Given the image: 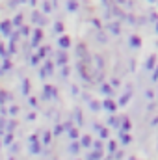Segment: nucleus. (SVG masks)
<instances>
[{
  "label": "nucleus",
  "instance_id": "obj_1",
  "mask_svg": "<svg viewBox=\"0 0 158 160\" xmlns=\"http://www.w3.org/2000/svg\"><path fill=\"white\" fill-rule=\"evenodd\" d=\"M102 108H104L106 112H110V114H116V110H117V104H116V102H114V101L108 97V99L102 102Z\"/></svg>",
  "mask_w": 158,
  "mask_h": 160
},
{
  "label": "nucleus",
  "instance_id": "obj_2",
  "mask_svg": "<svg viewBox=\"0 0 158 160\" xmlns=\"http://www.w3.org/2000/svg\"><path fill=\"white\" fill-rule=\"evenodd\" d=\"M0 32H2V36L7 38V36L11 34V22H9V21H2V22H0Z\"/></svg>",
  "mask_w": 158,
  "mask_h": 160
},
{
  "label": "nucleus",
  "instance_id": "obj_3",
  "mask_svg": "<svg viewBox=\"0 0 158 160\" xmlns=\"http://www.w3.org/2000/svg\"><path fill=\"white\" fill-rule=\"evenodd\" d=\"M41 39H43V32L37 28V30L32 34V47H37V45L41 43Z\"/></svg>",
  "mask_w": 158,
  "mask_h": 160
},
{
  "label": "nucleus",
  "instance_id": "obj_4",
  "mask_svg": "<svg viewBox=\"0 0 158 160\" xmlns=\"http://www.w3.org/2000/svg\"><path fill=\"white\" fill-rule=\"evenodd\" d=\"M58 45H60V48H62V50H67V48L71 47V39H69L67 36H62V38L58 39Z\"/></svg>",
  "mask_w": 158,
  "mask_h": 160
},
{
  "label": "nucleus",
  "instance_id": "obj_5",
  "mask_svg": "<svg viewBox=\"0 0 158 160\" xmlns=\"http://www.w3.org/2000/svg\"><path fill=\"white\" fill-rule=\"evenodd\" d=\"M56 88L52 86H45V99H56Z\"/></svg>",
  "mask_w": 158,
  "mask_h": 160
},
{
  "label": "nucleus",
  "instance_id": "obj_6",
  "mask_svg": "<svg viewBox=\"0 0 158 160\" xmlns=\"http://www.w3.org/2000/svg\"><path fill=\"white\" fill-rule=\"evenodd\" d=\"M128 45H130L132 48H140V47H141V39H140L138 36H130V38H128Z\"/></svg>",
  "mask_w": 158,
  "mask_h": 160
},
{
  "label": "nucleus",
  "instance_id": "obj_7",
  "mask_svg": "<svg viewBox=\"0 0 158 160\" xmlns=\"http://www.w3.org/2000/svg\"><path fill=\"white\" fill-rule=\"evenodd\" d=\"M155 67H156V56H149V60L145 62V69L151 71V69H155Z\"/></svg>",
  "mask_w": 158,
  "mask_h": 160
},
{
  "label": "nucleus",
  "instance_id": "obj_8",
  "mask_svg": "<svg viewBox=\"0 0 158 160\" xmlns=\"http://www.w3.org/2000/svg\"><path fill=\"white\" fill-rule=\"evenodd\" d=\"M108 32L114 34V36H119V34H121V28H119L117 22H110V24H108Z\"/></svg>",
  "mask_w": 158,
  "mask_h": 160
},
{
  "label": "nucleus",
  "instance_id": "obj_9",
  "mask_svg": "<svg viewBox=\"0 0 158 160\" xmlns=\"http://www.w3.org/2000/svg\"><path fill=\"white\" fill-rule=\"evenodd\" d=\"M101 91H102V93H104L106 97H112V95H114V89H112V84H110V86H108V84H102V86H101Z\"/></svg>",
  "mask_w": 158,
  "mask_h": 160
},
{
  "label": "nucleus",
  "instance_id": "obj_10",
  "mask_svg": "<svg viewBox=\"0 0 158 160\" xmlns=\"http://www.w3.org/2000/svg\"><path fill=\"white\" fill-rule=\"evenodd\" d=\"M32 22H36V24H45V21H43V17H41L39 13H37V11H34V13H32Z\"/></svg>",
  "mask_w": 158,
  "mask_h": 160
},
{
  "label": "nucleus",
  "instance_id": "obj_11",
  "mask_svg": "<svg viewBox=\"0 0 158 160\" xmlns=\"http://www.w3.org/2000/svg\"><path fill=\"white\" fill-rule=\"evenodd\" d=\"M89 108H91V112H101L102 104H101V102H97V101H89Z\"/></svg>",
  "mask_w": 158,
  "mask_h": 160
},
{
  "label": "nucleus",
  "instance_id": "obj_12",
  "mask_svg": "<svg viewBox=\"0 0 158 160\" xmlns=\"http://www.w3.org/2000/svg\"><path fill=\"white\" fill-rule=\"evenodd\" d=\"M130 142H132L130 134H128V132H121V143H123V145H128Z\"/></svg>",
  "mask_w": 158,
  "mask_h": 160
},
{
  "label": "nucleus",
  "instance_id": "obj_13",
  "mask_svg": "<svg viewBox=\"0 0 158 160\" xmlns=\"http://www.w3.org/2000/svg\"><path fill=\"white\" fill-rule=\"evenodd\" d=\"M130 127H132V125H130V119H123L121 121V132H128Z\"/></svg>",
  "mask_w": 158,
  "mask_h": 160
},
{
  "label": "nucleus",
  "instance_id": "obj_14",
  "mask_svg": "<svg viewBox=\"0 0 158 160\" xmlns=\"http://www.w3.org/2000/svg\"><path fill=\"white\" fill-rule=\"evenodd\" d=\"M77 9H78L77 0H67V11H77Z\"/></svg>",
  "mask_w": 158,
  "mask_h": 160
},
{
  "label": "nucleus",
  "instance_id": "obj_15",
  "mask_svg": "<svg viewBox=\"0 0 158 160\" xmlns=\"http://www.w3.org/2000/svg\"><path fill=\"white\" fill-rule=\"evenodd\" d=\"M93 62H95V67H97V69H102V67H104L102 56H93Z\"/></svg>",
  "mask_w": 158,
  "mask_h": 160
},
{
  "label": "nucleus",
  "instance_id": "obj_16",
  "mask_svg": "<svg viewBox=\"0 0 158 160\" xmlns=\"http://www.w3.org/2000/svg\"><path fill=\"white\" fill-rule=\"evenodd\" d=\"M21 89H22V95H28V91H30V82L24 78L22 80V84H21Z\"/></svg>",
  "mask_w": 158,
  "mask_h": 160
},
{
  "label": "nucleus",
  "instance_id": "obj_17",
  "mask_svg": "<svg viewBox=\"0 0 158 160\" xmlns=\"http://www.w3.org/2000/svg\"><path fill=\"white\" fill-rule=\"evenodd\" d=\"M108 127H114V128L119 127V119L116 118V116H110V118H108Z\"/></svg>",
  "mask_w": 158,
  "mask_h": 160
},
{
  "label": "nucleus",
  "instance_id": "obj_18",
  "mask_svg": "<svg viewBox=\"0 0 158 160\" xmlns=\"http://www.w3.org/2000/svg\"><path fill=\"white\" fill-rule=\"evenodd\" d=\"M65 63H67V56H65V52H62V54L58 56V65H60V67H63Z\"/></svg>",
  "mask_w": 158,
  "mask_h": 160
},
{
  "label": "nucleus",
  "instance_id": "obj_19",
  "mask_svg": "<svg viewBox=\"0 0 158 160\" xmlns=\"http://www.w3.org/2000/svg\"><path fill=\"white\" fill-rule=\"evenodd\" d=\"M80 145H82V147H89V145H91V138H89V136H82Z\"/></svg>",
  "mask_w": 158,
  "mask_h": 160
},
{
  "label": "nucleus",
  "instance_id": "obj_20",
  "mask_svg": "<svg viewBox=\"0 0 158 160\" xmlns=\"http://www.w3.org/2000/svg\"><path fill=\"white\" fill-rule=\"evenodd\" d=\"M101 158H102V153H101L99 149H97L95 153H91V155L87 157V160H101Z\"/></svg>",
  "mask_w": 158,
  "mask_h": 160
},
{
  "label": "nucleus",
  "instance_id": "obj_21",
  "mask_svg": "<svg viewBox=\"0 0 158 160\" xmlns=\"http://www.w3.org/2000/svg\"><path fill=\"white\" fill-rule=\"evenodd\" d=\"M30 153H32V155H39V153H41V147H39V143H37V142H36V143H32Z\"/></svg>",
  "mask_w": 158,
  "mask_h": 160
},
{
  "label": "nucleus",
  "instance_id": "obj_22",
  "mask_svg": "<svg viewBox=\"0 0 158 160\" xmlns=\"http://www.w3.org/2000/svg\"><path fill=\"white\" fill-rule=\"evenodd\" d=\"M128 101H130V93H125V95H123V97L119 99V106H125V104H126Z\"/></svg>",
  "mask_w": 158,
  "mask_h": 160
},
{
  "label": "nucleus",
  "instance_id": "obj_23",
  "mask_svg": "<svg viewBox=\"0 0 158 160\" xmlns=\"http://www.w3.org/2000/svg\"><path fill=\"white\" fill-rule=\"evenodd\" d=\"M11 142H13V134L7 132V134L4 136V145H11Z\"/></svg>",
  "mask_w": 158,
  "mask_h": 160
},
{
  "label": "nucleus",
  "instance_id": "obj_24",
  "mask_svg": "<svg viewBox=\"0 0 158 160\" xmlns=\"http://www.w3.org/2000/svg\"><path fill=\"white\" fill-rule=\"evenodd\" d=\"M69 151H71L73 155H77V153H78V143H77V140H73V143L69 145Z\"/></svg>",
  "mask_w": 158,
  "mask_h": 160
},
{
  "label": "nucleus",
  "instance_id": "obj_25",
  "mask_svg": "<svg viewBox=\"0 0 158 160\" xmlns=\"http://www.w3.org/2000/svg\"><path fill=\"white\" fill-rule=\"evenodd\" d=\"M6 101H11L9 93H6V91H0V104H2V102H6Z\"/></svg>",
  "mask_w": 158,
  "mask_h": 160
},
{
  "label": "nucleus",
  "instance_id": "obj_26",
  "mask_svg": "<svg viewBox=\"0 0 158 160\" xmlns=\"http://www.w3.org/2000/svg\"><path fill=\"white\" fill-rule=\"evenodd\" d=\"M75 118H77V123H78V127H82V123H84V118H82V114H80L78 108L75 110Z\"/></svg>",
  "mask_w": 158,
  "mask_h": 160
},
{
  "label": "nucleus",
  "instance_id": "obj_27",
  "mask_svg": "<svg viewBox=\"0 0 158 160\" xmlns=\"http://www.w3.org/2000/svg\"><path fill=\"white\" fill-rule=\"evenodd\" d=\"M9 69H11V62L6 58V60H4V65H2V71H0V73H4V71H9Z\"/></svg>",
  "mask_w": 158,
  "mask_h": 160
},
{
  "label": "nucleus",
  "instance_id": "obj_28",
  "mask_svg": "<svg viewBox=\"0 0 158 160\" xmlns=\"http://www.w3.org/2000/svg\"><path fill=\"white\" fill-rule=\"evenodd\" d=\"M67 134H69V138H71V140H77V138H78V132H77L75 128H69V130H67Z\"/></svg>",
  "mask_w": 158,
  "mask_h": 160
},
{
  "label": "nucleus",
  "instance_id": "obj_29",
  "mask_svg": "<svg viewBox=\"0 0 158 160\" xmlns=\"http://www.w3.org/2000/svg\"><path fill=\"white\" fill-rule=\"evenodd\" d=\"M39 54H36V56H32V60H30V63H32V67H37V63H39Z\"/></svg>",
  "mask_w": 158,
  "mask_h": 160
},
{
  "label": "nucleus",
  "instance_id": "obj_30",
  "mask_svg": "<svg viewBox=\"0 0 158 160\" xmlns=\"http://www.w3.org/2000/svg\"><path fill=\"white\" fill-rule=\"evenodd\" d=\"M77 50H78V52H77V54H78V58H80V56H82V58H86V47H84V45H78V48H77Z\"/></svg>",
  "mask_w": 158,
  "mask_h": 160
},
{
  "label": "nucleus",
  "instance_id": "obj_31",
  "mask_svg": "<svg viewBox=\"0 0 158 160\" xmlns=\"http://www.w3.org/2000/svg\"><path fill=\"white\" fill-rule=\"evenodd\" d=\"M13 24H15V26H21V24H22V15H21V13H19V15L15 17V21H13Z\"/></svg>",
  "mask_w": 158,
  "mask_h": 160
},
{
  "label": "nucleus",
  "instance_id": "obj_32",
  "mask_svg": "<svg viewBox=\"0 0 158 160\" xmlns=\"http://www.w3.org/2000/svg\"><path fill=\"white\" fill-rule=\"evenodd\" d=\"M67 77H69V67L63 65V67H62V78H67Z\"/></svg>",
  "mask_w": 158,
  "mask_h": 160
},
{
  "label": "nucleus",
  "instance_id": "obj_33",
  "mask_svg": "<svg viewBox=\"0 0 158 160\" xmlns=\"http://www.w3.org/2000/svg\"><path fill=\"white\" fill-rule=\"evenodd\" d=\"M116 149H117V143H116V142H110V143H108V151H110V153H116Z\"/></svg>",
  "mask_w": 158,
  "mask_h": 160
},
{
  "label": "nucleus",
  "instance_id": "obj_34",
  "mask_svg": "<svg viewBox=\"0 0 158 160\" xmlns=\"http://www.w3.org/2000/svg\"><path fill=\"white\" fill-rule=\"evenodd\" d=\"M48 50H50L48 47H43V48H39V58H43V56H47V54H48Z\"/></svg>",
  "mask_w": 158,
  "mask_h": 160
},
{
  "label": "nucleus",
  "instance_id": "obj_35",
  "mask_svg": "<svg viewBox=\"0 0 158 160\" xmlns=\"http://www.w3.org/2000/svg\"><path fill=\"white\" fill-rule=\"evenodd\" d=\"M50 9H52L50 2H45V4H43V11H45V13H50Z\"/></svg>",
  "mask_w": 158,
  "mask_h": 160
},
{
  "label": "nucleus",
  "instance_id": "obj_36",
  "mask_svg": "<svg viewBox=\"0 0 158 160\" xmlns=\"http://www.w3.org/2000/svg\"><path fill=\"white\" fill-rule=\"evenodd\" d=\"M145 97H147L149 101H153V99H155V91H153V89H147V91H145Z\"/></svg>",
  "mask_w": 158,
  "mask_h": 160
},
{
  "label": "nucleus",
  "instance_id": "obj_37",
  "mask_svg": "<svg viewBox=\"0 0 158 160\" xmlns=\"http://www.w3.org/2000/svg\"><path fill=\"white\" fill-rule=\"evenodd\" d=\"M45 71H47V75H52L54 67H52V63H50V62H47V69H45Z\"/></svg>",
  "mask_w": 158,
  "mask_h": 160
},
{
  "label": "nucleus",
  "instance_id": "obj_38",
  "mask_svg": "<svg viewBox=\"0 0 158 160\" xmlns=\"http://www.w3.org/2000/svg\"><path fill=\"white\" fill-rule=\"evenodd\" d=\"M149 19H151V22H155V24H156V22H158V13H151V15H149Z\"/></svg>",
  "mask_w": 158,
  "mask_h": 160
},
{
  "label": "nucleus",
  "instance_id": "obj_39",
  "mask_svg": "<svg viewBox=\"0 0 158 160\" xmlns=\"http://www.w3.org/2000/svg\"><path fill=\"white\" fill-rule=\"evenodd\" d=\"M9 114H11V116H17V114H19V106H11V108H9Z\"/></svg>",
  "mask_w": 158,
  "mask_h": 160
},
{
  "label": "nucleus",
  "instance_id": "obj_40",
  "mask_svg": "<svg viewBox=\"0 0 158 160\" xmlns=\"http://www.w3.org/2000/svg\"><path fill=\"white\" fill-rule=\"evenodd\" d=\"M6 128H7V130H9V132H11V130H13V128H15V121H9V123H7V125H6Z\"/></svg>",
  "mask_w": 158,
  "mask_h": 160
},
{
  "label": "nucleus",
  "instance_id": "obj_41",
  "mask_svg": "<svg viewBox=\"0 0 158 160\" xmlns=\"http://www.w3.org/2000/svg\"><path fill=\"white\" fill-rule=\"evenodd\" d=\"M43 143H50V132H47V134H45V140H43Z\"/></svg>",
  "mask_w": 158,
  "mask_h": 160
},
{
  "label": "nucleus",
  "instance_id": "obj_42",
  "mask_svg": "<svg viewBox=\"0 0 158 160\" xmlns=\"http://www.w3.org/2000/svg\"><path fill=\"white\" fill-rule=\"evenodd\" d=\"M110 84H112V88H117V86H119V80L117 78H112V80H110Z\"/></svg>",
  "mask_w": 158,
  "mask_h": 160
},
{
  "label": "nucleus",
  "instance_id": "obj_43",
  "mask_svg": "<svg viewBox=\"0 0 158 160\" xmlns=\"http://www.w3.org/2000/svg\"><path fill=\"white\" fill-rule=\"evenodd\" d=\"M91 24H93V26H95V28H101V22H99V21H97V19H93V21H91Z\"/></svg>",
  "mask_w": 158,
  "mask_h": 160
},
{
  "label": "nucleus",
  "instance_id": "obj_44",
  "mask_svg": "<svg viewBox=\"0 0 158 160\" xmlns=\"http://www.w3.org/2000/svg\"><path fill=\"white\" fill-rule=\"evenodd\" d=\"M54 30L60 34V32H62V24H60V22H56V24H54Z\"/></svg>",
  "mask_w": 158,
  "mask_h": 160
},
{
  "label": "nucleus",
  "instance_id": "obj_45",
  "mask_svg": "<svg viewBox=\"0 0 158 160\" xmlns=\"http://www.w3.org/2000/svg\"><path fill=\"white\" fill-rule=\"evenodd\" d=\"M36 142H37V136H36V134H32V136H30V143H36Z\"/></svg>",
  "mask_w": 158,
  "mask_h": 160
},
{
  "label": "nucleus",
  "instance_id": "obj_46",
  "mask_svg": "<svg viewBox=\"0 0 158 160\" xmlns=\"http://www.w3.org/2000/svg\"><path fill=\"white\" fill-rule=\"evenodd\" d=\"M153 82H158V67H156V71H155V75H153Z\"/></svg>",
  "mask_w": 158,
  "mask_h": 160
},
{
  "label": "nucleus",
  "instance_id": "obj_47",
  "mask_svg": "<svg viewBox=\"0 0 158 160\" xmlns=\"http://www.w3.org/2000/svg\"><path fill=\"white\" fill-rule=\"evenodd\" d=\"M71 91H73V95H78V88H77V86H73V89H71Z\"/></svg>",
  "mask_w": 158,
  "mask_h": 160
},
{
  "label": "nucleus",
  "instance_id": "obj_48",
  "mask_svg": "<svg viewBox=\"0 0 158 160\" xmlns=\"http://www.w3.org/2000/svg\"><path fill=\"white\" fill-rule=\"evenodd\" d=\"M119 6H126V0H116Z\"/></svg>",
  "mask_w": 158,
  "mask_h": 160
},
{
  "label": "nucleus",
  "instance_id": "obj_49",
  "mask_svg": "<svg viewBox=\"0 0 158 160\" xmlns=\"http://www.w3.org/2000/svg\"><path fill=\"white\" fill-rule=\"evenodd\" d=\"M4 54H6V52H4V47L0 45V56H4Z\"/></svg>",
  "mask_w": 158,
  "mask_h": 160
},
{
  "label": "nucleus",
  "instance_id": "obj_50",
  "mask_svg": "<svg viewBox=\"0 0 158 160\" xmlns=\"http://www.w3.org/2000/svg\"><path fill=\"white\" fill-rule=\"evenodd\" d=\"M156 125H158V118L156 119H153V127H156Z\"/></svg>",
  "mask_w": 158,
  "mask_h": 160
},
{
  "label": "nucleus",
  "instance_id": "obj_51",
  "mask_svg": "<svg viewBox=\"0 0 158 160\" xmlns=\"http://www.w3.org/2000/svg\"><path fill=\"white\" fill-rule=\"evenodd\" d=\"M149 2H151V4H155V2H156V0H149Z\"/></svg>",
  "mask_w": 158,
  "mask_h": 160
},
{
  "label": "nucleus",
  "instance_id": "obj_52",
  "mask_svg": "<svg viewBox=\"0 0 158 160\" xmlns=\"http://www.w3.org/2000/svg\"><path fill=\"white\" fill-rule=\"evenodd\" d=\"M155 28H156V32H158V22H156V26H155Z\"/></svg>",
  "mask_w": 158,
  "mask_h": 160
},
{
  "label": "nucleus",
  "instance_id": "obj_53",
  "mask_svg": "<svg viewBox=\"0 0 158 160\" xmlns=\"http://www.w3.org/2000/svg\"><path fill=\"white\" fill-rule=\"evenodd\" d=\"M21 2H22V4H24V2H26V0H21Z\"/></svg>",
  "mask_w": 158,
  "mask_h": 160
}]
</instances>
